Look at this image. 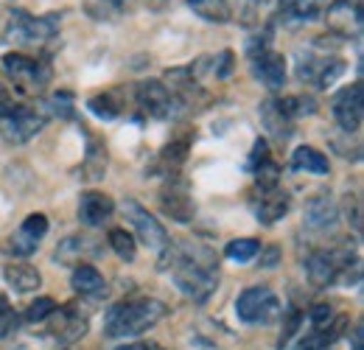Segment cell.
<instances>
[{"instance_id": "cell-1", "label": "cell", "mask_w": 364, "mask_h": 350, "mask_svg": "<svg viewBox=\"0 0 364 350\" xmlns=\"http://www.w3.org/2000/svg\"><path fill=\"white\" fill-rule=\"evenodd\" d=\"M160 269H171L174 283L193 303H205L219 286V258L205 244H171L163 250Z\"/></svg>"}, {"instance_id": "cell-2", "label": "cell", "mask_w": 364, "mask_h": 350, "mask_svg": "<svg viewBox=\"0 0 364 350\" xmlns=\"http://www.w3.org/2000/svg\"><path fill=\"white\" fill-rule=\"evenodd\" d=\"M166 317V306L154 297H137V300H127L118 303L107 311L104 317V328L107 336H140L143 331L154 328L160 319Z\"/></svg>"}, {"instance_id": "cell-3", "label": "cell", "mask_w": 364, "mask_h": 350, "mask_svg": "<svg viewBox=\"0 0 364 350\" xmlns=\"http://www.w3.org/2000/svg\"><path fill=\"white\" fill-rule=\"evenodd\" d=\"M59 31V14H43L34 17L28 11H11L6 40L14 45H43L53 40Z\"/></svg>"}, {"instance_id": "cell-4", "label": "cell", "mask_w": 364, "mask_h": 350, "mask_svg": "<svg viewBox=\"0 0 364 350\" xmlns=\"http://www.w3.org/2000/svg\"><path fill=\"white\" fill-rule=\"evenodd\" d=\"M48 124V115L40 107H23L14 104L0 115V134L6 143H26L37 132H43Z\"/></svg>"}, {"instance_id": "cell-5", "label": "cell", "mask_w": 364, "mask_h": 350, "mask_svg": "<svg viewBox=\"0 0 364 350\" xmlns=\"http://www.w3.org/2000/svg\"><path fill=\"white\" fill-rule=\"evenodd\" d=\"M6 76L23 90V92H43L50 82V68L40 59H31L26 53H6L3 56Z\"/></svg>"}, {"instance_id": "cell-6", "label": "cell", "mask_w": 364, "mask_h": 350, "mask_svg": "<svg viewBox=\"0 0 364 350\" xmlns=\"http://www.w3.org/2000/svg\"><path fill=\"white\" fill-rule=\"evenodd\" d=\"M235 314L238 319L258 325V322H272L280 317V300L269 286H250L238 295L235 300Z\"/></svg>"}, {"instance_id": "cell-7", "label": "cell", "mask_w": 364, "mask_h": 350, "mask_svg": "<svg viewBox=\"0 0 364 350\" xmlns=\"http://www.w3.org/2000/svg\"><path fill=\"white\" fill-rule=\"evenodd\" d=\"M350 261L348 250H314L306 258V275L314 289H328L342 277V272H350Z\"/></svg>"}, {"instance_id": "cell-8", "label": "cell", "mask_w": 364, "mask_h": 350, "mask_svg": "<svg viewBox=\"0 0 364 350\" xmlns=\"http://www.w3.org/2000/svg\"><path fill=\"white\" fill-rule=\"evenodd\" d=\"M121 211H124V219L135 227L137 241H143V244H146L149 250H154V253H163V250L168 247L171 238H168L166 227L154 219L143 205H137L135 199H127Z\"/></svg>"}, {"instance_id": "cell-9", "label": "cell", "mask_w": 364, "mask_h": 350, "mask_svg": "<svg viewBox=\"0 0 364 350\" xmlns=\"http://www.w3.org/2000/svg\"><path fill=\"white\" fill-rule=\"evenodd\" d=\"M333 118L342 129L348 134L362 129V121H364V88L362 82L345 88L342 92H336L333 98Z\"/></svg>"}, {"instance_id": "cell-10", "label": "cell", "mask_w": 364, "mask_h": 350, "mask_svg": "<svg viewBox=\"0 0 364 350\" xmlns=\"http://www.w3.org/2000/svg\"><path fill=\"white\" fill-rule=\"evenodd\" d=\"M137 104L143 112H149L151 118H171L180 107V101L174 98V92L163 82H140L135 92Z\"/></svg>"}, {"instance_id": "cell-11", "label": "cell", "mask_w": 364, "mask_h": 350, "mask_svg": "<svg viewBox=\"0 0 364 350\" xmlns=\"http://www.w3.org/2000/svg\"><path fill=\"white\" fill-rule=\"evenodd\" d=\"M345 73V59L322 53V56H306L297 68V76L303 82H311L314 88H328Z\"/></svg>"}, {"instance_id": "cell-12", "label": "cell", "mask_w": 364, "mask_h": 350, "mask_svg": "<svg viewBox=\"0 0 364 350\" xmlns=\"http://www.w3.org/2000/svg\"><path fill=\"white\" fill-rule=\"evenodd\" d=\"M252 73L255 79L269 90H280L286 85V59L272 48L252 51Z\"/></svg>"}, {"instance_id": "cell-13", "label": "cell", "mask_w": 364, "mask_h": 350, "mask_svg": "<svg viewBox=\"0 0 364 350\" xmlns=\"http://www.w3.org/2000/svg\"><path fill=\"white\" fill-rule=\"evenodd\" d=\"M160 208L166 216H171L180 224H188L193 219L196 208H193V199L188 193V185L182 179H168V185L160 191Z\"/></svg>"}, {"instance_id": "cell-14", "label": "cell", "mask_w": 364, "mask_h": 350, "mask_svg": "<svg viewBox=\"0 0 364 350\" xmlns=\"http://www.w3.org/2000/svg\"><path fill=\"white\" fill-rule=\"evenodd\" d=\"M46 233H48V219L43 216V213H31V216H26V219H23L20 230L9 238V247H11V253H14V255L26 258V255L37 253L40 238H43Z\"/></svg>"}, {"instance_id": "cell-15", "label": "cell", "mask_w": 364, "mask_h": 350, "mask_svg": "<svg viewBox=\"0 0 364 350\" xmlns=\"http://www.w3.org/2000/svg\"><path fill=\"white\" fill-rule=\"evenodd\" d=\"M112 211H115L112 196H107L101 191H87L79 199V221L85 227H104L112 216Z\"/></svg>"}, {"instance_id": "cell-16", "label": "cell", "mask_w": 364, "mask_h": 350, "mask_svg": "<svg viewBox=\"0 0 364 350\" xmlns=\"http://www.w3.org/2000/svg\"><path fill=\"white\" fill-rule=\"evenodd\" d=\"M339 219V208L333 202L331 193H317L306 202V211H303V221L309 230H331Z\"/></svg>"}, {"instance_id": "cell-17", "label": "cell", "mask_w": 364, "mask_h": 350, "mask_svg": "<svg viewBox=\"0 0 364 350\" xmlns=\"http://www.w3.org/2000/svg\"><path fill=\"white\" fill-rule=\"evenodd\" d=\"M289 205H291V196L286 191H280V188L261 191V199L255 205V216H258V221H264V224H274L277 219L286 216Z\"/></svg>"}, {"instance_id": "cell-18", "label": "cell", "mask_w": 364, "mask_h": 350, "mask_svg": "<svg viewBox=\"0 0 364 350\" xmlns=\"http://www.w3.org/2000/svg\"><path fill=\"white\" fill-rule=\"evenodd\" d=\"M328 23L333 26V31H342V34H350V26L359 28L362 26L359 0H333V6L328 9Z\"/></svg>"}, {"instance_id": "cell-19", "label": "cell", "mask_w": 364, "mask_h": 350, "mask_svg": "<svg viewBox=\"0 0 364 350\" xmlns=\"http://www.w3.org/2000/svg\"><path fill=\"white\" fill-rule=\"evenodd\" d=\"M261 124L267 127V132L272 134L277 143H286L291 137V118L283 112V107L274 98L261 104Z\"/></svg>"}, {"instance_id": "cell-20", "label": "cell", "mask_w": 364, "mask_h": 350, "mask_svg": "<svg viewBox=\"0 0 364 350\" xmlns=\"http://www.w3.org/2000/svg\"><path fill=\"white\" fill-rule=\"evenodd\" d=\"M70 286L79 292V295H85V297H98V295H104L107 292V280H104V275L90 266V263H79L76 269H73V275H70Z\"/></svg>"}, {"instance_id": "cell-21", "label": "cell", "mask_w": 364, "mask_h": 350, "mask_svg": "<svg viewBox=\"0 0 364 350\" xmlns=\"http://www.w3.org/2000/svg\"><path fill=\"white\" fill-rule=\"evenodd\" d=\"M3 277H6V283H9L14 292H20V295L37 292L40 283H43V275H40L34 266H28V263H11V266H6Z\"/></svg>"}, {"instance_id": "cell-22", "label": "cell", "mask_w": 364, "mask_h": 350, "mask_svg": "<svg viewBox=\"0 0 364 350\" xmlns=\"http://www.w3.org/2000/svg\"><path fill=\"white\" fill-rule=\"evenodd\" d=\"M280 14L294 23H314L325 14V0H280Z\"/></svg>"}, {"instance_id": "cell-23", "label": "cell", "mask_w": 364, "mask_h": 350, "mask_svg": "<svg viewBox=\"0 0 364 350\" xmlns=\"http://www.w3.org/2000/svg\"><path fill=\"white\" fill-rule=\"evenodd\" d=\"M53 331H56L59 342L70 345V342H76V339H82L87 334V317H82L79 311H73V306H68L65 314H62V319H59V325Z\"/></svg>"}, {"instance_id": "cell-24", "label": "cell", "mask_w": 364, "mask_h": 350, "mask_svg": "<svg viewBox=\"0 0 364 350\" xmlns=\"http://www.w3.org/2000/svg\"><path fill=\"white\" fill-rule=\"evenodd\" d=\"M291 169H297V171H306V174H328V157L317 152V149H311V146H300L297 152H294V157H291Z\"/></svg>"}, {"instance_id": "cell-25", "label": "cell", "mask_w": 364, "mask_h": 350, "mask_svg": "<svg viewBox=\"0 0 364 350\" xmlns=\"http://www.w3.org/2000/svg\"><path fill=\"white\" fill-rule=\"evenodd\" d=\"M188 3L208 23H228L232 17V3L230 0H188Z\"/></svg>"}, {"instance_id": "cell-26", "label": "cell", "mask_w": 364, "mask_h": 350, "mask_svg": "<svg viewBox=\"0 0 364 350\" xmlns=\"http://www.w3.org/2000/svg\"><path fill=\"white\" fill-rule=\"evenodd\" d=\"M90 241L92 238H79V235L65 238V241H62V247L56 250V261L76 263L79 258H85V255H92V253H95V247H92Z\"/></svg>"}, {"instance_id": "cell-27", "label": "cell", "mask_w": 364, "mask_h": 350, "mask_svg": "<svg viewBox=\"0 0 364 350\" xmlns=\"http://www.w3.org/2000/svg\"><path fill=\"white\" fill-rule=\"evenodd\" d=\"M109 247L121 261H135L137 255V241L132 238V233H127L124 227L109 230Z\"/></svg>"}, {"instance_id": "cell-28", "label": "cell", "mask_w": 364, "mask_h": 350, "mask_svg": "<svg viewBox=\"0 0 364 350\" xmlns=\"http://www.w3.org/2000/svg\"><path fill=\"white\" fill-rule=\"evenodd\" d=\"M258 253H261V244L255 238H235L225 247V255L235 263L252 261V258H258Z\"/></svg>"}, {"instance_id": "cell-29", "label": "cell", "mask_w": 364, "mask_h": 350, "mask_svg": "<svg viewBox=\"0 0 364 350\" xmlns=\"http://www.w3.org/2000/svg\"><path fill=\"white\" fill-rule=\"evenodd\" d=\"M104 171H107V152L104 149H98V146H92L90 154H87V160H85V166H82V179H90V182H95V179H101L104 176Z\"/></svg>"}, {"instance_id": "cell-30", "label": "cell", "mask_w": 364, "mask_h": 350, "mask_svg": "<svg viewBox=\"0 0 364 350\" xmlns=\"http://www.w3.org/2000/svg\"><path fill=\"white\" fill-rule=\"evenodd\" d=\"M40 110L46 112L48 118H50V115L70 118V115H73V98H70V92H53Z\"/></svg>"}, {"instance_id": "cell-31", "label": "cell", "mask_w": 364, "mask_h": 350, "mask_svg": "<svg viewBox=\"0 0 364 350\" xmlns=\"http://www.w3.org/2000/svg\"><path fill=\"white\" fill-rule=\"evenodd\" d=\"M87 107H90V112L95 118H101V121H112L115 115H118V104L112 101V95H92L90 101H87Z\"/></svg>"}, {"instance_id": "cell-32", "label": "cell", "mask_w": 364, "mask_h": 350, "mask_svg": "<svg viewBox=\"0 0 364 350\" xmlns=\"http://www.w3.org/2000/svg\"><path fill=\"white\" fill-rule=\"evenodd\" d=\"M53 314H56V303L50 297H40V300H34L31 306L26 308V319L28 322H43V319L53 317Z\"/></svg>"}, {"instance_id": "cell-33", "label": "cell", "mask_w": 364, "mask_h": 350, "mask_svg": "<svg viewBox=\"0 0 364 350\" xmlns=\"http://www.w3.org/2000/svg\"><path fill=\"white\" fill-rule=\"evenodd\" d=\"M255 182H258V188H261V191L277 188V182H280V169L274 166L272 160H269V163H264V166H258V169H255Z\"/></svg>"}, {"instance_id": "cell-34", "label": "cell", "mask_w": 364, "mask_h": 350, "mask_svg": "<svg viewBox=\"0 0 364 350\" xmlns=\"http://www.w3.org/2000/svg\"><path fill=\"white\" fill-rule=\"evenodd\" d=\"M331 322H333V308L328 306V303H317V306L311 308V325H314V331H325Z\"/></svg>"}, {"instance_id": "cell-35", "label": "cell", "mask_w": 364, "mask_h": 350, "mask_svg": "<svg viewBox=\"0 0 364 350\" xmlns=\"http://www.w3.org/2000/svg\"><path fill=\"white\" fill-rule=\"evenodd\" d=\"M14 325H17V317H14V311L9 308V300L0 295V339H3L9 331H14Z\"/></svg>"}, {"instance_id": "cell-36", "label": "cell", "mask_w": 364, "mask_h": 350, "mask_svg": "<svg viewBox=\"0 0 364 350\" xmlns=\"http://www.w3.org/2000/svg\"><path fill=\"white\" fill-rule=\"evenodd\" d=\"M264 163H269V143H267L264 137H258V140H255V146H252L250 166H252V169H258V166H264Z\"/></svg>"}, {"instance_id": "cell-37", "label": "cell", "mask_w": 364, "mask_h": 350, "mask_svg": "<svg viewBox=\"0 0 364 350\" xmlns=\"http://www.w3.org/2000/svg\"><path fill=\"white\" fill-rule=\"evenodd\" d=\"M185 154H188V140H177V143H168L166 146V160H171V163H182L185 160Z\"/></svg>"}, {"instance_id": "cell-38", "label": "cell", "mask_w": 364, "mask_h": 350, "mask_svg": "<svg viewBox=\"0 0 364 350\" xmlns=\"http://www.w3.org/2000/svg\"><path fill=\"white\" fill-rule=\"evenodd\" d=\"M258 255H261V266H267V269H272V266H277V261H280V250H277V247H269V250H261Z\"/></svg>"}, {"instance_id": "cell-39", "label": "cell", "mask_w": 364, "mask_h": 350, "mask_svg": "<svg viewBox=\"0 0 364 350\" xmlns=\"http://www.w3.org/2000/svg\"><path fill=\"white\" fill-rule=\"evenodd\" d=\"M230 70H232V53L225 51V53H222V68L216 70V76H228Z\"/></svg>"}, {"instance_id": "cell-40", "label": "cell", "mask_w": 364, "mask_h": 350, "mask_svg": "<svg viewBox=\"0 0 364 350\" xmlns=\"http://www.w3.org/2000/svg\"><path fill=\"white\" fill-rule=\"evenodd\" d=\"M115 350H163V348L154 345V342H132V345H124V348H115Z\"/></svg>"}, {"instance_id": "cell-41", "label": "cell", "mask_w": 364, "mask_h": 350, "mask_svg": "<svg viewBox=\"0 0 364 350\" xmlns=\"http://www.w3.org/2000/svg\"><path fill=\"white\" fill-rule=\"evenodd\" d=\"M362 325H356V331H353V350H364L362 348Z\"/></svg>"}]
</instances>
